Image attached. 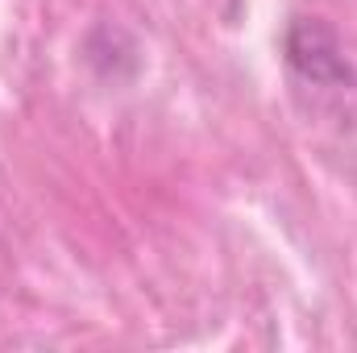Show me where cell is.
<instances>
[{
	"mask_svg": "<svg viewBox=\"0 0 357 353\" xmlns=\"http://www.w3.org/2000/svg\"><path fill=\"white\" fill-rule=\"evenodd\" d=\"M287 67L295 84L316 96L357 91V59L345 54V42L320 17H299L287 29Z\"/></svg>",
	"mask_w": 357,
	"mask_h": 353,
	"instance_id": "cell-1",
	"label": "cell"
}]
</instances>
